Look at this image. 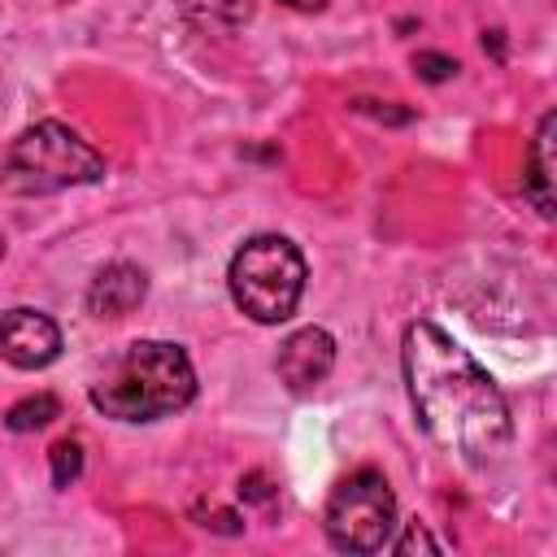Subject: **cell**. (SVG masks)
I'll list each match as a JSON object with an SVG mask.
<instances>
[{
    "instance_id": "10",
    "label": "cell",
    "mask_w": 557,
    "mask_h": 557,
    "mask_svg": "<svg viewBox=\"0 0 557 557\" xmlns=\"http://www.w3.org/2000/svg\"><path fill=\"white\" fill-rule=\"evenodd\" d=\"M52 418H61V400L52 396V392H35V396H26V400H17L9 413H4V422H9V431H39V426H48Z\"/></svg>"
},
{
    "instance_id": "4",
    "label": "cell",
    "mask_w": 557,
    "mask_h": 557,
    "mask_svg": "<svg viewBox=\"0 0 557 557\" xmlns=\"http://www.w3.org/2000/svg\"><path fill=\"white\" fill-rule=\"evenodd\" d=\"M231 300L252 322H287L305 292V257L287 235H252L226 270Z\"/></svg>"
},
{
    "instance_id": "15",
    "label": "cell",
    "mask_w": 557,
    "mask_h": 557,
    "mask_svg": "<svg viewBox=\"0 0 557 557\" xmlns=\"http://www.w3.org/2000/svg\"><path fill=\"white\" fill-rule=\"evenodd\" d=\"M196 518H205L200 527H213V531H226V535H235V531H239V518H235L231 509H209V513H205V509H196Z\"/></svg>"
},
{
    "instance_id": "1",
    "label": "cell",
    "mask_w": 557,
    "mask_h": 557,
    "mask_svg": "<svg viewBox=\"0 0 557 557\" xmlns=\"http://www.w3.org/2000/svg\"><path fill=\"white\" fill-rule=\"evenodd\" d=\"M400 361H405L413 413L440 448H448L474 466L505 453L509 405H505L496 379L448 331H440L435 322H409Z\"/></svg>"
},
{
    "instance_id": "8",
    "label": "cell",
    "mask_w": 557,
    "mask_h": 557,
    "mask_svg": "<svg viewBox=\"0 0 557 557\" xmlns=\"http://www.w3.org/2000/svg\"><path fill=\"white\" fill-rule=\"evenodd\" d=\"M522 196L544 218H557V109L544 113L531 135L527 165H522Z\"/></svg>"
},
{
    "instance_id": "3",
    "label": "cell",
    "mask_w": 557,
    "mask_h": 557,
    "mask_svg": "<svg viewBox=\"0 0 557 557\" xmlns=\"http://www.w3.org/2000/svg\"><path fill=\"white\" fill-rule=\"evenodd\" d=\"M100 178H104V157L61 122H35L9 144L4 157V187L17 196H44Z\"/></svg>"
},
{
    "instance_id": "12",
    "label": "cell",
    "mask_w": 557,
    "mask_h": 557,
    "mask_svg": "<svg viewBox=\"0 0 557 557\" xmlns=\"http://www.w3.org/2000/svg\"><path fill=\"white\" fill-rule=\"evenodd\" d=\"M48 461H52V483L57 487H70L83 474V444L78 440H57L48 448Z\"/></svg>"
},
{
    "instance_id": "11",
    "label": "cell",
    "mask_w": 557,
    "mask_h": 557,
    "mask_svg": "<svg viewBox=\"0 0 557 557\" xmlns=\"http://www.w3.org/2000/svg\"><path fill=\"white\" fill-rule=\"evenodd\" d=\"M178 9L200 26H235L248 17V0H178Z\"/></svg>"
},
{
    "instance_id": "7",
    "label": "cell",
    "mask_w": 557,
    "mask_h": 557,
    "mask_svg": "<svg viewBox=\"0 0 557 557\" xmlns=\"http://www.w3.org/2000/svg\"><path fill=\"white\" fill-rule=\"evenodd\" d=\"M274 366H278V379H283L292 392L318 387V383L331 374V366H335V339H331V331H322V326H300V331H292V335L283 339Z\"/></svg>"
},
{
    "instance_id": "2",
    "label": "cell",
    "mask_w": 557,
    "mask_h": 557,
    "mask_svg": "<svg viewBox=\"0 0 557 557\" xmlns=\"http://www.w3.org/2000/svg\"><path fill=\"white\" fill-rule=\"evenodd\" d=\"M196 396V370L178 344L165 339H135L104 379L91 387V405L117 422H152L178 413Z\"/></svg>"
},
{
    "instance_id": "13",
    "label": "cell",
    "mask_w": 557,
    "mask_h": 557,
    "mask_svg": "<svg viewBox=\"0 0 557 557\" xmlns=\"http://www.w3.org/2000/svg\"><path fill=\"white\" fill-rule=\"evenodd\" d=\"M461 65L453 61V57H444V52H418L413 57V74L422 78V83H444V78H453Z\"/></svg>"
},
{
    "instance_id": "5",
    "label": "cell",
    "mask_w": 557,
    "mask_h": 557,
    "mask_svg": "<svg viewBox=\"0 0 557 557\" xmlns=\"http://www.w3.org/2000/svg\"><path fill=\"white\" fill-rule=\"evenodd\" d=\"M326 535L344 553H379L396 531V496L379 470H352L326 500Z\"/></svg>"
},
{
    "instance_id": "16",
    "label": "cell",
    "mask_w": 557,
    "mask_h": 557,
    "mask_svg": "<svg viewBox=\"0 0 557 557\" xmlns=\"http://www.w3.org/2000/svg\"><path fill=\"white\" fill-rule=\"evenodd\" d=\"M239 492H244L248 500H270V487H265V474H248V479L239 483Z\"/></svg>"
},
{
    "instance_id": "9",
    "label": "cell",
    "mask_w": 557,
    "mask_h": 557,
    "mask_svg": "<svg viewBox=\"0 0 557 557\" xmlns=\"http://www.w3.org/2000/svg\"><path fill=\"white\" fill-rule=\"evenodd\" d=\"M144 296H148V274L139 265H131V261H113L91 278L87 309L96 318H126V313H135L144 305Z\"/></svg>"
},
{
    "instance_id": "6",
    "label": "cell",
    "mask_w": 557,
    "mask_h": 557,
    "mask_svg": "<svg viewBox=\"0 0 557 557\" xmlns=\"http://www.w3.org/2000/svg\"><path fill=\"white\" fill-rule=\"evenodd\" d=\"M61 352V331L39 309H9L4 313V361L17 370H44Z\"/></svg>"
},
{
    "instance_id": "17",
    "label": "cell",
    "mask_w": 557,
    "mask_h": 557,
    "mask_svg": "<svg viewBox=\"0 0 557 557\" xmlns=\"http://www.w3.org/2000/svg\"><path fill=\"white\" fill-rule=\"evenodd\" d=\"M283 4H305V0H283Z\"/></svg>"
},
{
    "instance_id": "14",
    "label": "cell",
    "mask_w": 557,
    "mask_h": 557,
    "mask_svg": "<svg viewBox=\"0 0 557 557\" xmlns=\"http://www.w3.org/2000/svg\"><path fill=\"white\" fill-rule=\"evenodd\" d=\"M392 548H396V553H440V544H435L422 527H409V535H405V540H396Z\"/></svg>"
}]
</instances>
